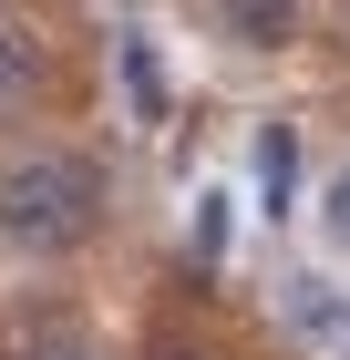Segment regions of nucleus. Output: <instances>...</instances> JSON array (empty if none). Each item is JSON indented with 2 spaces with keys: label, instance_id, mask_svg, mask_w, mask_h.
I'll return each mask as SVG.
<instances>
[{
  "label": "nucleus",
  "instance_id": "1",
  "mask_svg": "<svg viewBox=\"0 0 350 360\" xmlns=\"http://www.w3.org/2000/svg\"><path fill=\"white\" fill-rule=\"evenodd\" d=\"M104 165L73 155V144H31L0 165V248L21 257H73L93 226H104Z\"/></svg>",
  "mask_w": 350,
  "mask_h": 360
},
{
  "label": "nucleus",
  "instance_id": "2",
  "mask_svg": "<svg viewBox=\"0 0 350 360\" xmlns=\"http://www.w3.org/2000/svg\"><path fill=\"white\" fill-rule=\"evenodd\" d=\"M42 83H52V41L31 21H0V113H21Z\"/></svg>",
  "mask_w": 350,
  "mask_h": 360
},
{
  "label": "nucleus",
  "instance_id": "3",
  "mask_svg": "<svg viewBox=\"0 0 350 360\" xmlns=\"http://www.w3.org/2000/svg\"><path fill=\"white\" fill-rule=\"evenodd\" d=\"M216 21H227V41H247V52H289L299 41V0H216Z\"/></svg>",
  "mask_w": 350,
  "mask_h": 360
},
{
  "label": "nucleus",
  "instance_id": "4",
  "mask_svg": "<svg viewBox=\"0 0 350 360\" xmlns=\"http://www.w3.org/2000/svg\"><path fill=\"white\" fill-rule=\"evenodd\" d=\"M309 226H320V248H330V257H350V155L320 175V206H309Z\"/></svg>",
  "mask_w": 350,
  "mask_h": 360
},
{
  "label": "nucleus",
  "instance_id": "5",
  "mask_svg": "<svg viewBox=\"0 0 350 360\" xmlns=\"http://www.w3.org/2000/svg\"><path fill=\"white\" fill-rule=\"evenodd\" d=\"M113 72H124V93H135L144 113H165V72H155V52H144V31H124V52H113Z\"/></svg>",
  "mask_w": 350,
  "mask_h": 360
},
{
  "label": "nucleus",
  "instance_id": "6",
  "mask_svg": "<svg viewBox=\"0 0 350 360\" xmlns=\"http://www.w3.org/2000/svg\"><path fill=\"white\" fill-rule=\"evenodd\" d=\"M155 360H216V350H196V340H165V350Z\"/></svg>",
  "mask_w": 350,
  "mask_h": 360
},
{
  "label": "nucleus",
  "instance_id": "7",
  "mask_svg": "<svg viewBox=\"0 0 350 360\" xmlns=\"http://www.w3.org/2000/svg\"><path fill=\"white\" fill-rule=\"evenodd\" d=\"M42 360H93V350H42Z\"/></svg>",
  "mask_w": 350,
  "mask_h": 360
}]
</instances>
